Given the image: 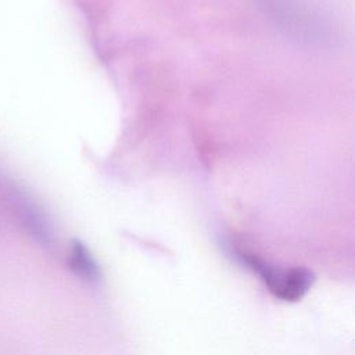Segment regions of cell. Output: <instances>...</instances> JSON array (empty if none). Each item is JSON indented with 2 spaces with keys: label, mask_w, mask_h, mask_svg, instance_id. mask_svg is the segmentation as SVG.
<instances>
[{
  "label": "cell",
  "mask_w": 355,
  "mask_h": 355,
  "mask_svg": "<svg viewBox=\"0 0 355 355\" xmlns=\"http://www.w3.org/2000/svg\"><path fill=\"white\" fill-rule=\"evenodd\" d=\"M69 265L71 269L87 282H96L100 276L98 266L89 252V250L79 241H75L69 252Z\"/></svg>",
  "instance_id": "cell-2"
},
{
  "label": "cell",
  "mask_w": 355,
  "mask_h": 355,
  "mask_svg": "<svg viewBox=\"0 0 355 355\" xmlns=\"http://www.w3.org/2000/svg\"><path fill=\"white\" fill-rule=\"evenodd\" d=\"M243 259H245V263L261 276L268 290L276 298L283 301L301 300L313 283V275L304 268L280 269L270 266L255 257L247 255H243Z\"/></svg>",
  "instance_id": "cell-1"
}]
</instances>
